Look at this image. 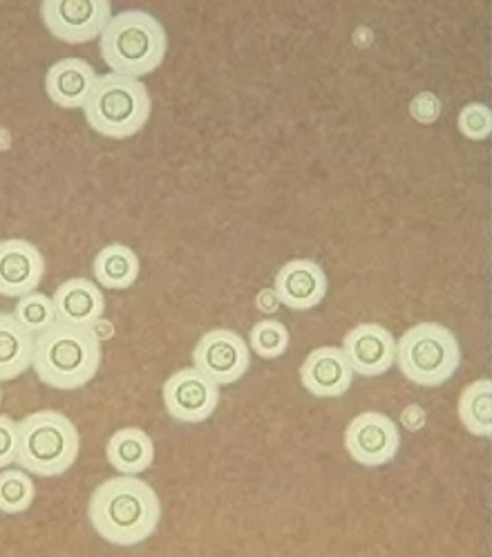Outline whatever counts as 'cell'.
Segmentation results:
<instances>
[{"instance_id":"cell-19","label":"cell","mask_w":492,"mask_h":557,"mask_svg":"<svg viewBox=\"0 0 492 557\" xmlns=\"http://www.w3.org/2000/svg\"><path fill=\"white\" fill-rule=\"evenodd\" d=\"M139 269H142L139 256L126 245L103 247L93 262L97 283L112 292H123L133 287L139 277Z\"/></svg>"},{"instance_id":"cell-28","label":"cell","mask_w":492,"mask_h":557,"mask_svg":"<svg viewBox=\"0 0 492 557\" xmlns=\"http://www.w3.org/2000/svg\"><path fill=\"white\" fill-rule=\"evenodd\" d=\"M0 399H3V392H0Z\"/></svg>"},{"instance_id":"cell-15","label":"cell","mask_w":492,"mask_h":557,"mask_svg":"<svg viewBox=\"0 0 492 557\" xmlns=\"http://www.w3.org/2000/svg\"><path fill=\"white\" fill-rule=\"evenodd\" d=\"M97 70L86 59H61L46 76V92L50 101L63 110H84L97 86Z\"/></svg>"},{"instance_id":"cell-6","label":"cell","mask_w":492,"mask_h":557,"mask_svg":"<svg viewBox=\"0 0 492 557\" xmlns=\"http://www.w3.org/2000/svg\"><path fill=\"white\" fill-rule=\"evenodd\" d=\"M398 370L407 381L436 387L453 379L462 366L457 336L439 323H417L396 341Z\"/></svg>"},{"instance_id":"cell-1","label":"cell","mask_w":492,"mask_h":557,"mask_svg":"<svg viewBox=\"0 0 492 557\" xmlns=\"http://www.w3.org/2000/svg\"><path fill=\"white\" fill-rule=\"evenodd\" d=\"M88 517L108 544L135 546L157 531L161 502L155 488L137 474H119L95 488Z\"/></svg>"},{"instance_id":"cell-24","label":"cell","mask_w":492,"mask_h":557,"mask_svg":"<svg viewBox=\"0 0 492 557\" xmlns=\"http://www.w3.org/2000/svg\"><path fill=\"white\" fill-rule=\"evenodd\" d=\"M459 131L472 141H483L492 133V112L483 103H468L459 112Z\"/></svg>"},{"instance_id":"cell-20","label":"cell","mask_w":492,"mask_h":557,"mask_svg":"<svg viewBox=\"0 0 492 557\" xmlns=\"http://www.w3.org/2000/svg\"><path fill=\"white\" fill-rule=\"evenodd\" d=\"M459 421L475 436L492 434V381L477 379L459 396Z\"/></svg>"},{"instance_id":"cell-9","label":"cell","mask_w":492,"mask_h":557,"mask_svg":"<svg viewBox=\"0 0 492 557\" xmlns=\"http://www.w3.org/2000/svg\"><path fill=\"white\" fill-rule=\"evenodd\" d=\"M251 366V347L233 330L204 334L193 349V368L218 385L237 383Z\"/></svg>"},{"instance_id":"cell-10","label":"cell","mask_w":492,"mask_h":557,"mask_svg":"<svg viewBox=\"0 0 492 557\" xmlns=\"http://www.w3.org/2000/svg\"><path fill=\"white\" fill-rule=\"evenodd\" d=\"M345 448L365 468L385 466L401 448L398 425L383 412H360L345 430Z\"/></svg>"},{"instance_id":"cell-14","label":"cell","mask_w":492,"mask_h":557,"mask_svg":"<svg viewBox=\"0 0 492 557\" xmlns=\"http://www.w3.org/2000/svg\"><path fill=\"white\" fill-rule=\"evenodd\" d=\"M273 292L280 305L294 311H307L318 307L327 296V275L318 262L296 258L278 271Z\"/></svg>"},{"instance_id":"cell-7","label":"cell","mask_w":492,"mask_h":557,"mask_svg":"<svg viewBox=\"0 0 492 557\" xmlns=\"http://www.w3.org/2000/svg\"><path fill=\"white\" fill-rule=\"evenodd\" d=\"M40 18L59 41L81 46L103 34L112 5L108 0H46L40 3Z\"/></svg>"},{"instance_id":"cell-4","label":"cell","mask_w":492,"mask_h":557,"mask_svg":"<svg viewBox=\"0 0 492 557\" xmlns=\"http://www.w3.org/2000/svg\"><path fill=\"white\" fill-rule=\"evenodd\" d=\"M78 430L59 410H38L19 423L16 463L36 476H59L78 459Z\"/></svg>"},{"instance_id":"cell-13","label":"cell","mask_w":492,"mask_h":557,"mask_svg":"<svg viewBox=\"0 0 492 557\" xmlns=\"http://www.w3.org/2000/svg\"><path fill=\"white\" fill-rule=\"evenodd\" d=\"M44 273L46 260L32 243L19 237L0 243V296L21 298L36 292Z\"/></svg>"},{"instance_id":"cell-2","label":"cell","mask_w":492,"mask_h":557,"mask_svg":"<svg viewBox=\"0 0 492 557\" xmlns=\"http://www.w3.org/2000/svg\"><path fill=\"white\" fill-rule=\"evenodd\" d=\"M101 366V336L95 327H78L57 321L34 336L32 370L54 389L88 385Z\"/></svg>"},{"instance_id":"cell-16","label":"cell","mask_w":492,"mask_h":557,"mask_svg":"<svg viewBox=\"0 0 492 557\" xmlns=\"http://www.w3.org/2000/svg\"><path fill=\"white\" fill-rule=\"evenodd\" d=\"M57 321L78 327H95L106 311L103 292L88 277H70L54 292Z\"/></svg>"},{"instance_id":"cell-22","label":"cell","mask_w":492,"mask_h":557,"mask_svg":"<svg viewBox=\"0 0 492 557\" xmlns=\"http://www.w3.org/2000/svg\"><path fill=\"white\" fill-rule=\"evenodd\" d=\"M14 318L21 327L29 334H40L57 323V309L54 300L40 292H29L19 298L14 307Z\"/></svg>"},{"instance_id":"cell-11","label":"cell","mask_w":492,"mask_h":557,"mask_svg":"<svg viewBox=\"0 0 492 557\" xmlns=\"http://www.w3.org/2000/svg\"><path fill=\"white\" fill-rule=\"evenodd\" d=\"M341 349L354 374L365 379L385 374L396 361V341L392 332L379 323H360L349 330Z\"/></svg>"},{"instance_id":"cell-21","label":"cell","mask_w":492,"mask_h":557,"mask_svg":"<svg viewBox=\"0 0 492 557\" xmlns=\"http://www.w3.org/2000/svg\"><path fill=\"white\" fill-rule=\"evenodd\" d=\"M36 497V486L27 470L3 468L0 470V512H25Z\"/></svg>"},{"instance_id":"cell-3","label":"cell","mask_w":492,"mask_h":557,"mask_svg":"<svg viewBox=\"0 0 492 557\" xmlns=\"http://www.w3.org/2000/svg\"><path fill=\"white\" fill-rule=\"evenodd\" d=\"M99 48L110 72L142 78L163 63L169 38L159 18L142 10H128L112 14L99 36Z\"/></svg>"},{"instance_id":"cell-23","label":"cell","mask_w":492,"mask_h":557,"mask_svg":"<svg viewBox=\"0 0 492 557\" xmlns=\"http://www.w3.org/2000/svg\"><path fill=\"white\" fill-rule=\"evenodd\" d=\"M290 343H292L290 330H286V325H282L280 321H271V318L258 321L249 334V347L260 358H267V361L280 358L286 349H290Z\"/></svg>"},{"instance_id":"cell-5","label":"cell","mask_w":492,"mask_h":557,"mask_svg":"<svg viewBox=\"0 0 492 557\" xmlns=\"http://www.w3.org/2000/svg\"><path fill=\"white\" fill-rule=\"evenodd\" d=\"M152 110L148 88L142 78L108 72L84 106L88 126L110 139H128L144 131Z\"/></svg>"},{"instance_id":"cell-25","label":"cell","mask_w":492,"mask_h":557,"mask_svg":"<svg viewBox=\"0 0 492 557\" xmlns=\"http://www.w3.org/2000/svg\"><path fill=\"white\" fill-rule=\"evenodd\" d=\"M16 457H19V423L8 414H0V468L16 463Z\"/></svg>"},{"instance_id":"cell-18","label":"cell","mask_w":492,"mask_h":557,"mask_svg":"<svg viewBox=\"0 0 492 557\" xmlns=\"http://www.w3.org/2000/svg\"><path fill=\"white\" fill-rule=\"evenodd\" d=\"M34 334L19 325L14 313H0V381H12L32 368Z\"/></svg>"},{"instance_id":"cell-27","label":"cell","mask_w":492,"mask_h":557,"mask_svg":"<svg viewBox=\"0 0 492 557\" xmlns=\"http://www.w3.org/2000/svg\"><path fill=\"white\" fill-rule=\"evenodd\" d=\"M256 302H258V309H260V311H265V313H273V311L280 307V300H278V296H275V292H273V289H265V292H260Z\"/></svg>"},{"instance_id":"cell-26","label":"cell","mask_w":492,"mask_h":557,"mask_svg":"<svg viewBox=\"0 0 492 557\" xmlns=\"http://www.w3.org/2000/svg\"><path fill=\"white\" fill-rule=\"evenodd\" d=\"M401 421H403V425H405L407 430L417 432V430H421V428L426 425L428 414H426V410H423L421 406H407V408L401 412Z\"/></svg>"},{"instance_id":"cell-17","label":"cell","mask_w":492,"mask_h":557,"mask_svg":"<svg viewBox=\"0 0 492 557\" xmlns=\"http://www.w3.org/2000/svg\"><path fill=\"white\" fill-rule=\"evenodd\" d=\"M106 457L119 474H139L152 466L155 444L142 428H121L108 440Z\"/></svg>"},{"instance_id":"cell-8","label":"cell","mask_w":492,"mask_h":557,"mask_svg":"<svg viewBox=\"0 0 492 557\" xmlns=\"http://www.w3.org/2000/svg\"><path fill=\"white\" fill-rule=\"evenodd\" d=\"M161 401L175 421L201 423L211 419L220 406V385L197 368H184L163 383Z\"/></svg>"},{"instance_id":"cell-12","label":"cell","mask_w":492,"mask_h":557,"mask_svg":"<svg viewBox=\"0 0 492 557\" xmlns=\"http://www.w3.org/2000/svg\"><path fill=\"white\" fill-rule=\"evenodd\" d=\"M354 376L345 351L334 345L313 349L300 366L303 387L318 399H339L352 387Z\"/></svg>"}]
</instances>
